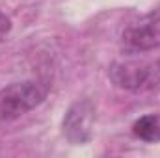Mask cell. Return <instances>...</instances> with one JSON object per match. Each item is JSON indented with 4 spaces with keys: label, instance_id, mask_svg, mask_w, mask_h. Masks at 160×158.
I'll list each match as a JSON object with an SVG mask.
<instances>
[{
    "label": "cell",
    "instance_id": "6",
    "mask_svg": "<svg viewBox=\"0 0 160 158\" xmlns=\"http://www.w3.org/2000/svg\"><path fill=\"white\" fill-rule=\"evenodd\" d=\"M9 30H11V21H9V17H8L6 13L0 11V37L6 36Z\"/></svg>",
    "mask_w": 160,
    "mask_h": 158
},
{
    "label": "cell",
    "instance_id": "1",
    "mask_svg": "<svg viewBox=\"0 0 160 158\" xmlns=\"http://www.w3.org/2000/svg\"><path fill=\"white\" fill-rule=\"evenodd\" d=\"M47 86L36 80L15 82L0 91V121H11L39 106L47 97Z\"/></svg>",
    "mask_w": 160,
    "mask_h": 158
},
{
    "label": "cell",
    "instance_id": "2",
    "mask_svg": "<svg viewBox=\"0 0 160 158\" xmlns=\"http://www.w3.org/2000/svg\"><path fill=\"white\" fill-rule=\"evenodd\" d=\"M110 80L128 91H160V60L121 62L110 67Z\"/></svg>",
    "mask_w": 160,
    "mask_h": 158
},
{
    "label": "cell",
    "instance_id": "3",
    "mask_svg": "<svg viewBox=\"0 0 160 158\" xmlns=\"http://www.w3.org/2000/svg\"><path fill=\"white\" fill-rule=\"evenodd\" d=\"M121 43L127 52H147L160 48V9L128 24L121 36Z\"/></svg>",
    "mask_w": 160,
    "mask_h": 158
},
{
    "label": "cell",
    "instance_id": "5",
    "mask_svg": "<svg viewBox=\"0 0 160 158\" xmlns=\"http://www.w3.org/2000/svg\"><path fill=\"white\" fill-rule=\"evenodd\" d=\"M132 132L136 138L143 141H157L160 140V117L151 114V116L136 119L132 125Z\"/></svg>",
    "mask_w": 160,
    "mask_h": 158
},
{
    "label": "cell",
    "instance_id": "4",
    "mask_svg": "<svg viewBox=\"0 0 160 158\" xmlns=\"http://www.w3.org/2000/svg\"><path fill=\"white\" fill-rule=\"evenodd\" d=\"M93 125H95V106L91 101L82 99L75 102L62 121L63 136L73 145H84L93 138Z\"/></svg>",
    "mask_w": 160,
    "mask_h": 158
}]
</instances>
